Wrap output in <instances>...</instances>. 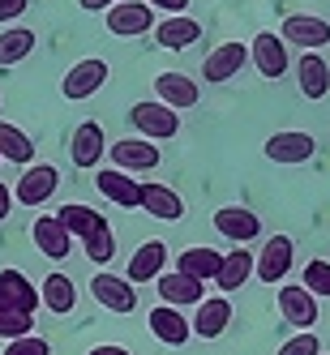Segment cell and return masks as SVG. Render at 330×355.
Masks as SVG:
<instances>
[{
	"label": "cell",
	"instance_id": "1",
	"mask_svg": "<svg viewBox=\"0 0 330 355\" xmlns=\"http://www.w3.org/2000/svg\"><path fill=\"white\" fill-rule=\"evenodd\" d=\"M129 120L138 124V133H142V137H150V141H167V137H176V133H181V112H176V107H167V103H159V98H146V103H133Z\"/></svg>",
	"mask_w": 330,
	"mask_h": 355
},
{
	"label": "cell",
	"instance_id": "2",
	"mask_svg": "<svg viewBox=\"0 0 330 355\" xmlns=\"http://www.w3.org/2000/svg\"><path fill=\"white\" fill-rule=\"evenodd\" d=\"M112 78V69H108V60H99V56H90V60H78L69 73H65V82H60V94L69 98V103H82V98H90V94H99L104 90V82Z\"/></svg>",
	"mask_w": 330,
	"mask_h": 355
},
{
	"label": "cell",
	"instance_id": "3",
	"mask_svg": "<svg viewBox=\"0 0 330 355\" xmlns=\"http://www.w3.org/2000/svg\"><path fill=\"white\" fill-rule=\"evenodd\" d=\"M108 31L120 39H138L155 31V9L146 0H116V5H108Z\"/></svg>",
	"mask_w": 330,
	"mask_h": 355
},
{
	"label": "cell",
	"instance_id": "4",
	"mask_svg": "<svg viewBox=\"0 0 330 355\" xmlns=\"http://www.w3.org/2000/svg\"><path fill=\"white\" fill-rule=\"evenodd\" d=\"M313 155H317V141H313V133L283 129V133H270V137H266V159H270V163L296 167V163H309Z\"/></svg>",
	"mask_w": 330,
	"mask_h": 355
},
{
	"label": "cell",
	"instance_id": "5",
	"mask_svg": "<svg viewBox=\"0 0 330 355\" xmlns=\"http://www.w3.org/2000/svg\"><path fill=\"white\" fill-rule=\"evenodd\" d=\"M56 184H60V171L52 163H35V167L26 163V171H22V180L13 189V201H22L26 210H35V206H43V201L56 193Z\"/></svg>",
	"mask_w": 330,
	"mask_h": 355
},
{
	"label": "cell",
	"instance_id": "6",
	"mask_svg": "<svg viewBox=\"0 0 330 355\" xmlns=\"http://www.w3.org/2000/svg\"><path fill=\"white\" fill-rule=\"evenodd\" d=\"M108 155H112V167H120V171H155V167L163 163L159 146L150 141V137H124V141H112Z\"/></svg>",
	"mask_w": 330,
	"mask_h": 355
},
{
	"label": "cell",
	"instance_id": "7",
	"mask_svg": "<svg viewBox=\"0 0 330 355\" xmlns=\"http://www.w3.org/2000/svg\"><path fill=\"white\" fill-rule=\"evenodd\" d=\"M279 35H283V43H296V47H304V52H322V47L330 43V21L313 17V13H292V17H283Z\"/></svg>",
	"mask_w": 330,
	"mask_h": 355
},
{
	"label": "cell",
	"instance_id": "8",
	"mask_svg": "<svg viewBox=\"0 0 330 355\" xmlns=\"http://www.w3.org/2000/svg\"><path fill=\"white\" fill-rule=\"evenodd\" d=\"M249 60L258 64V73L266 82H279L288 73V43H283V35H274V31H262L258 39H253V47H249Z\"/></svg>",
	"mask_w": 330,
	"mask_h": 355
},
{
	"label": "cell",
	"instance_id": "9",
	"mask_svg": "<svg viewBox=\"0 0 330 355\" xmlns=\"http://www.w3.org/2000/svg\"><path fill=\"white\" fill-rule=\"evenodd\" d=\"M245 60H249V47L245 43H219L215 52L201 60V78H206L211 86H223V82H232V78H240V69H245Z\"/></svg>",
	"mask_w": 330,
	"mask_h": 355
},
{
	"label": "cell",
	"instance_id": "10",
	"mask_svg": "<svg viewBox=\"0 0 330 355\" xmlns=\"http://www.w3.org/2000/svg\"><path fill=\"white\" fill-rule=\"evenodd\" d=\"M90 295L104 304V309H112V313H133L138 309V287L129 283V278L108 274V270L90 278Z\"/></svg>",
	"mask_w": 330,
	"mask_h": 355
},
{
	"label": "cell",
	"instance_id": "11",
	"mask_svg": "<svg viewBox=\"0 0 330 355\" xmlns=\"http://www.w3.org/2000/svg\"><path fill=\"white\" fill-rule=\"evenodd\" d=\"M279 313H283L296 329H313L317 325V295L304 287V283H288V287H279Z\"/></svg>",
	"mask_w": 330,
	"mask_h": 355
},
{
	"label": "cell",
	"instance_id": "12",
	"mask_svg": "<svg viewBox=\"0 0 330 355\" xmlns=\"http://www.w3.org/2000/svg\"><path fill=\"white\" fill-rule=\"evenodd\" d=\"M104 124H94V120H82L78 129H73V137H69V159H73V167H82V171H90V167H99L104 163Z\"/></svg>",
	"mask_w": 330,
	"mask_h": 355
},
{
	"label": "cell",
	"instance_id": "13",
	"mask_svg": "<svg viewBox=\"0 0 330 355\" xmlns=\"http://www.w3.org/2000/svg\"><path fill=\"white\" fill-rule=\"evenodd\" d=\"M215 232L232 244H249L262 236V218L249 206H223V210H215Z\"/></svg>",
	"mask_w": 330,
	"mask_h": 355
},
{
	"label": "cell",
	"instance_id": "14",
	"mask_svg": "<svg viewBox=\"0 0 330 355\" xmlns=\"http://www.w3.org/2000/svg\"><path fill=\"white\" fill-rule=\"evenodd\" d=\"M39 291L22 270H0V313H35Z\"/></svg>",
	"mask_w": 330,
	"mask_h": 355
},
{
	"label": "cell",
	"instance_id": "15",
	"mask_svg": "<svg viewBox=\"0 0 330 355\" xmlns=\"http://www.w3.org/2000/svg\"><path fill=\"white\" fill-rule=\"evenodd\" d=\"M292 240L288 236H270L266 240V248L253 257V274L262 278V283H283L288 278V270H292Z\"/></svg>",
	"mask_w": 330,
	"mask_h": 355
},
{
	"label": "cell",
	"instance_id": "16",
	"mask_svg": "<svg viewBox=\"0 0 330 355\" xmlns=\"http://www.w3.org/2000/svg\"><path fill=\"white\" fill-rule=\"evenodd\" d=\"M193 317H189V329L197 338H219L227 325H232V304H227V295H215V300H206L201 295L197 304H193Z\"/></svg>",
	"mask_w": 330,
	"mask_h": 355
},
{
	"label": "cell",
	"instance_id": "17",
	"mask_svg": "<svg viewBox=\"0 0 330 355\" xmlns=\"http://www.w3.org/2000/svg\"><path fill=\"white\" fill-rule=\"evenodd\" d=\"M150 334H155L163 347H185L193 338V329H189V317L176 309V304H159V309H150Z\"/></svg>",
	"mask_w": 330,
	"mask_h": 355
},
{
	"label": "cell",
	"instance_id": "18",
	"mask_svg": "<svg viewBox=\"0 0 330 355\" xmlns=\"http://www.w3.org/2000/svg\"><path fill=\"white\" fill-rule=\"evenodd\" d=\"M201 39V21L189 17V13H167L159 26H155V43L167 47V52H185Z\"/></svg>",
	"mask_w": 330,
	"mask_h": 355
},
{
	"label": "cell",
	"instance_id": "19",
	"mask_svg": "<svg viewBox=\"0 0 330 355\" xmlns=\"http://www.w3.org/2000/svg\"><path fill=\"white\" fill-rule=\"evenodd\" d=\"M155 287H159L163 304H176V309H193V304L206 295V283H201V278H193V274H185V270L159 274V278H155Z\"/></svg>",
	"mask_w": 330,
	"mask_h": 355
},
{
	"label": "cell",
	"instance_id": "20",
	"mask_svg": "<svg viewBox=\"0 0 330 355\" xmlns=\"http://www.w3.org/2000/svg\"><path fill=\"white\" fill-rule=\"evenodd\" d=\"M138 206H142L150 218H163V223L185 218V201H181V193H172L167 184H138Z\"/></svg>",
	"mask_w": 330,
	"mask_h": 355
},
{
	"label": "cell",
	"instance_id": "21",
	"mask_svg": "<svg viewBox=\"0 0 330 355\" xmlns=\"http://www.w3.org/2000/svg\"><path fill=\"white\" fill-rule=\"evenodd\" d=\"M31 240H35V248L43 252V257H52V261H65L69 257V232L60 227V218L56 214H39L35 223H31Z\"/></svg>",
	"mask_w": 330,
	"mask_h": 355
},
{
	"label": "cell",
	"instance_id": "22",
	"mask_svg": "<svg viewBox=\"0 0 330 355\" xmlns=\"http://www.w3.org/2000/svg\"><path fill=\"white\" fill-rule=\"evenodd\" d=\"M155 98L167 103V107H176V112H185L201 98V90H197L193 78H185V73H159L155 78Z\"/></svg>",
	"mask_w": 330,
	"mask_h": 355
},
{
	"label": "cell",
	"instance_id": "23",
	"mask_svg": "<svg viewBox=\"0 0 330 355\" xmlns=\"http://www.w3.org/2000/svg\"><path fill=\"white\" fill-rule=\"evenodd\" d=\"M296 82H300V94L304 98H326L330 94V64L322 60V52H304L300 64H296Z\"/></svg>",
	"mask_w": 330,
	"mask_h": 355
},
{
	"label": "cell",
	"instance_id": "24",
	"mask_svg": "<svg viewBox=\"0 0 330 355\" xmlns=\"http://www.w3.org/2000/svg\"><path fill=\"white\" fill-rule=\"evenodd\" d=\"M94 189L104 193L112 206H124V210H133L138 206V180L129 171H120V167H104L94 175Z\"/></svg>",
	"mask_w": 330,
	"mask_h": 355
},
{
	"label": "cell",
	"instance_id": "25",
	"mask_svg": "<svg viewBox=\"0 0 330 355\" xmlns=\"http://www.w3.org/2000/svg\"><path fill=\"white\" fill-rule=\"evenodd\" d=\"M167 266V244L163 240H146L133 257H129V283H155Z\"/></svg>",
	"mask_w": 330,
	"mask_h": 355
},
{
	"label": "cell",
	"instance_id": "26",
	"mask_svg": "<svg viewBox=\"0 0 330 355\" xmlns=\"http://www.w3.org/2000/svg\"><path fill=\"white\" fill-rule=\"evenodd\" d=\"M39 304H43L47 313H56V317L73 313V304H78V287H73V278L69 274H47L43 287H39Z\"/></svg>",
	"mask_w": 330,
	"mask_h": 355
},
{
	"label": "cell",
	"instance_id": "27",
	"mask_svg": "<svg viewBox=\"0 0 330 355\" xmlns=\"http://www.w3.org/2000/svg\"><path fill=\"white\" fill-rule=\"evenodd\" d=\"M253 278V248H232L227 257L219 261V274H215V283L223 287V291H240L245 283Z\"/></svg>",
	"mask_w": 330,
	"mask_h": 355
},
{
	"label": "cell",
	"instance_id": "28",
	"mask_svg": "<svg viewBox=\"0 0 330 355\" xmlns=\"http://www.w3.org/2000/svg\"><path fill=\"white\" fill-rule=\"evenodd\" d=\"M56 218H60V227L73 236V240H86V236H94L99 227H104L108 218L99 214V210H90V206H82V201H69V206H60L56 210Z\"/></svg>",
	"mask_w": 330,
	"mask_h": 355
},
{
	"label": "cell",
	"instance_id": "29",
	"mask_svg": "<svg viewBox=\"0 0 330 355\" xmlns=\"http://www.w3.org/2000/svg\"><path fill=\"white\" fill-rule=\"evenodd\" d=\"M219 261H223V252H219V248H185L181 257H176V270H185V274L201 278V283H215Z\"/></svg>",
	"mask_w": 330,
	"mask_h": 355
},
{
	"label": "cell",
	"instance_id": "30",
	"mask_svg": "<svg viewBox=\"0 0 330 355\" xmlns=\"http://www.w3.org/2000/svg\"><path fill=\"white\" fill-rule=\"evenodd\" d=\"M0 159H9L17 167H26L35 159V141L22 133L17 124H9V120H0Z\"/></svg>",
	"mask_w": 330,
	"mask_h": 355
},
{
	"label": "cell",
	"instance_id": "31",
	"mask_svg": "<svg viewBox=\"0 0 330 355\" xmlns=\"http://www.w3.org/2000/svg\"><path fill=\"white\" fill-rule=\"evenodd\" d=\"M35 31L26 26H13V31H0V64H22L35 52Z\"/></svg>",
	"mask_w": 330,
	"mask_h": 355
},
{
	"label": "cell",
	"instance_id": "32",
	"mask_svg": "<svg viewBox=\"0 0 330 355\" xmlns=\"http://www.w3.org/2000/svg\"><path fill=\"white\" fill-rule=\"evenodd\" d=\"M82 248H86V257H90L94 266H108V261L116 257V236H112V227L104 223L94 236H86V240H82Z\"/></svg>",
	"mask_w": 330,
	"mask_h": 355
},
{
	"label": "cell",
	"instance_id": "33",
	"mask_svg": "<svg viewBox=\"0 0 330 355\" xmlns=\"http://www.w3.org/2000/svg\"><path fill=\"white\" fill-rule=\"evenodd\" d=\"M300 283L309 287L313 295H330V261H309L300 270Z\"/></svg>",
	"mask_w": 330,
	"mask_h": 355
},
{
	"label": "cell",
	"instance_id": "34",
	"mask_svg": "<svg viewBox=\"0 0 330 355\" xmlns=\"http://www.w3.org/2000/svg\"><path fill=\"white\" fill-rule=\"evenodd\" d=\"M5 355H52V347H47V338H39L35 329H31V334H17V338H9Z\"/></svg>",
	"mask_w": 330,
	"mask_h": 355
},
{
	"label": "cell",
	"instance_id": "35",
	"mask_svg": "<svg viewBox=\"0 0 330 355\" xmlns=\"http://www.w3.org/2000/svg\"><path fill=\"white\" fill-rule=\"evenodd\" d=\"M274 355H322V343H317L313 329H300V334H296V338H288Z\"/></svg>",
	"mask_w": 330,
	"mask_h": 355
},
{
	"label": "cell",
	"instance_id": "36",
	"mask_svg": "<svg viewBox=\"0 0 330 355\" xmlns=\"http://www.w3.org/2000/svg\"><path fill=\"white\" fill-rule=\"evenodd\" d=\"M35 329V313H0V338H17Z\"/></svg>",
	"mask_w": 330,
	"mask_h": 355
},
{
	"label": "cell",
	"instance_id": "37",
	"mask_svg": "<svg viewBox=\"0 0 330 355\" xmlns=\"http://www.w3.org/2000/svg\"><path fill=\"white\" fill-rule=\"evenodd\" d=\"M31 9V0H0V21H17Z\"/></svg>",
	"mask_w": 330,
	"mask_h": 355
},
{
	"label": "cell",
	"instance_id": "38",
	"mask_svg": "<svg viewBox=\"0 0 330 355\" xmlns=\"http://www.w3.org/2000/svg\"><path fill=\"white\" fill-rule=\"evenodd\" d=\"M150 9H167V13H185L189 9V0H146Z\"/></svg>",
	"mask_w": 330,
	"mask_h": 355
},
{
	"label": "cell",
	"instance_id": "39",
	"mask_svg": "<svg viewBox=\"0 0 330 355\" xmlns=\"http://www.w3.org/2000/svg\"><path fill=\"white\" fill-rule=\"evenodd\" d=\"M9 214H13V193L5 189V180H0V223H5Z\"/></svg>",
	"mask_w": 330,
	"mask_h": 355
},
{
	"label": "cell",
	"instance_id": "40",
	"mask_svg": "<svg viewBox=\"0 0 330 355\" xmlns=\"http://www.w3.org/2000/svg\"><path fill=\"white\" fill-rule=\"evenodd\" d=\"M86 355H133V351H124V347H116V343H104V347H94V351H86Z\"/></svg>",
	"mask_w": 330,
	"mask_h": 355
},
{
	"label": "cell",
	"instance_id": "41",
	"mask_svg": "<svg viewBox=\"0 0 330 355\" xmlns=\"http://www.w3.org/2000/svg\"><path fill=\"white\" fill-rule=\"evenodd\" d=\"M78 5H82L86 13H104L108 5H116V0H78Z\"/></svg>",
	"mask_w": 330,
	"mask_h": 355
}]
</instances>
